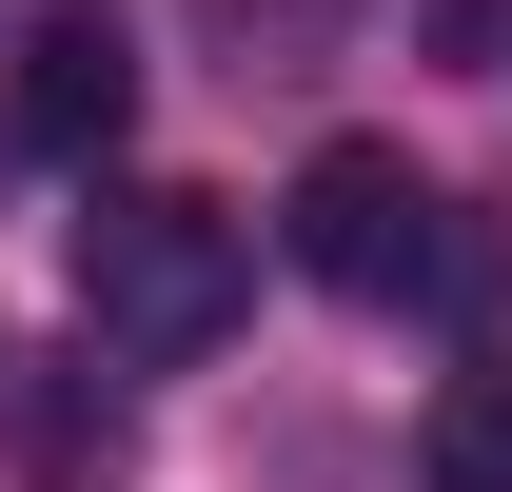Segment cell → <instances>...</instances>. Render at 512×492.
Listing matches in <instances>:
<instances>
[{"label": "cell", "instance_id": "5", "mask_svg": "<svg viewBox=\"0 0 512 492\" xmlns=\"http://www.w3.org/2000/svg\"><path fill=\"white\" fill-rule=\"evenodd\" d=\"M414 453H434V492H512V355L434 374V414H414Z\"/></svg>", "mask_w": 512, "mask_h": 492}, {"label": "cell", "instance_id": "6", "mask_svg": "<svg viewBox=\"0 0 512 492\" xmlns=\"http://www.w3.org/2000/svg\"><path fill=\"white\" fill-rule=\"evenodd\" d=\"M335 20H355V0H197V40H217L237 79H296V60L335 40Z\"/></svg>", "mask_w": 512, "mask_h": 492}, {"label": "cell", "instance_id": "1", "mask_svg": "<svg viewBox=\"0 0 512 492\" xmlns=\"http://www.w3.org/2000/svg\"><path fill=\"white\" fill-rule=\"evenodd\" d=\"M237 217L178 178H119L99 217H79V315H99V355H217L237 335Z\"/></svg>", "mask_w": 512, "mask_h": 492}, {"label": "cell", "instance_id": "4", "mask_svg": "<svg viewBox=\"0 0 512 492\" xmlns=\"http://www.w3.org/2000/svg\"><path fill=\"white\" fill-rule=\"evenodd\" d=\"M119 473H138V414L79 394V374H40L20 394V492H119Z\"/></svg>", "mask_w": 512, "mask_h": 492}, {"label": "cell", "instance_id": "3", "mask_svg": "<svg viewBox=\"0 0 512 492\" xmlns=\"http://www.w3.org/2000/svg\"><path fill=\"white\" fill-rule=\"evenodd\" d=\"M0 119H20V158H119V119H138V60H119V20H40L20 40V79H0Z\"/></svg>", "mask_w": 512, "mask_h": 492}, {"label": "cell", "instance_id": "2", "mask_svg": "<svg viewBox=\"0 0 512 492\" xmlns=\"http://www.w3.org/2000/svg\"><path fill=\"white\" fill-rule=\"evenodd\" d=\"M276 237H296V276H316V296H375V315H394L414 276H453V197L414 178L394 138H316Z\"/></svg>", "mask_w": 512, "mask_h": 492}]
</instances>
